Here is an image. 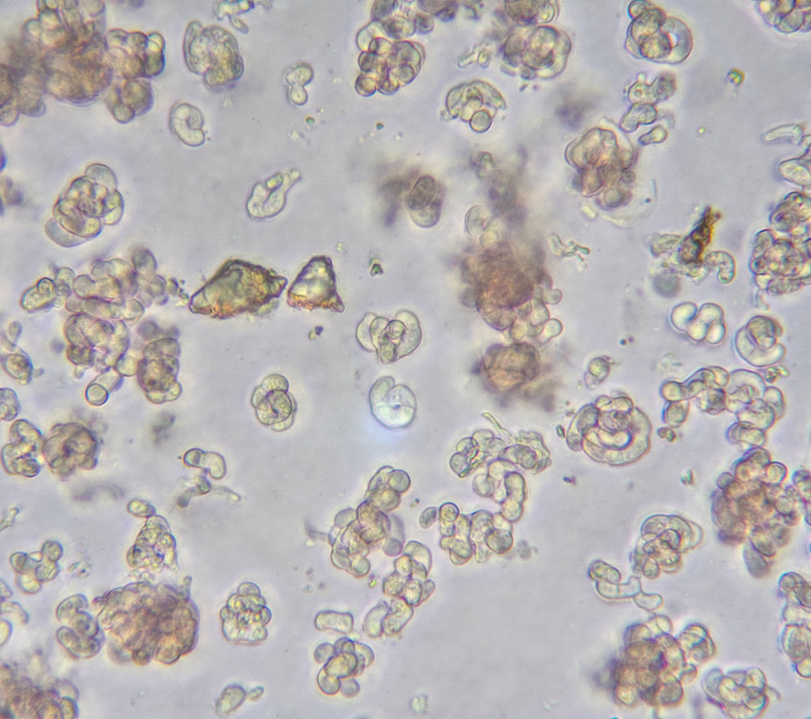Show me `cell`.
Here are the masks:
<instances>
[{
  "mask_svg": "<svg viewBox=\"0 0 811 719\" xmlns=\"http://www.w3.org/2000/svg\"><path fill=\"white\" fill-rule=\"evenodd\" d=\"M3 368L16 380L29 381L32 375L33 366L27 355L16 353L3 358Z\"/></svg>",
  "mask_w": 811,
  "mask_h": 719,
  "instance_id": "5bb4252c",
  "label": "cell"
},
{
  "mask_svg": "<svg viewBox=\"0 0 811 719\" xmlns=\"http://www.w3.org/2000/svg\"><path fill=\"white\" fill-rule=\"evenodd\" d=\"M389 609L387 604L385 602H381L371 610L365 619V628L367 634L372 637H377L381 634L383 630L384 619Z\"/></svg>",
  "mask_w": 811,
  "mask_h": 719,
  "instance_id": "ac0fdd59",
  "label": "cell"
},
{
  "mask_svg": "<svg viewBox=\"0 0 811 719\" xmlns=\"http://www.w3.org/2000/svg\"><path fill=\"white\" fill-rule=\"evenodd\" d=\"M382 272H383V270H382L381 266L380 265H374L373 269H372L371 275L376 276Z\"/></svg>",
  "mask_w": 811,
  "mask_h": 719,
  "instance_id": "1f68e13d",
  "label": "cell"
},
{
  "mask_svg": "<svg viewBox=\"0 0 811 719\" xmlns=\"http://www.w3.org/2000/svg\"><path fill=\"white\" fill-rule=\"evenodd\" d=\"M411 219L422 228H431L440 220L442 196L436 180L423 176L417 180L407 200Z\"/></svg>",
  "mask_w": 811,
  "mask_h": 719,
  "instance_id": "ba28073f",
  "label": "cell"
},
{
  "mask_svg": "<svg viewBox=\"0 0 811 719\" xmlns=\"http://www.w3.org/2000/svg\"><path fill=\"white\" fill-rule=\"evenodd\" d=\"M389 59L391 63L410 64L412 67H415L416 69H420L421 63L420 51L414 45L410 43H406V41L396 43L392 46Z\"/></svg>",
  "mask_w": 811,
  "mask_h": 719,
  "instance_id": "2e32d148",
  "label": "cell"
},
{
  "mask_svg": "<svg viewBox=\"0 0 811 719\" xmlns=\"http://www.w3.org/2000/svg\"><path fill=\"white\" fill-rule=\"evenodd\" d=\"M122 100L136 116H144L152 110L154 93L148 82L139 80H127L122 86L118 85Z\"/></svg>",
  "mask_w": 811,
  "mask_h": 719,
  "instance_id": "30bf717a",
  "label": "cell"
},
{
  "mask_svg": "<svg viewBox=\"0 0 811 719\" xmlns=\"http://www.w3.org/2000/svg\"><path fill=\"white\" fill-rule=\"evenodd\" d=\"M392 46L393 45H392L389 40H387L385 38H374L369 45V50L371 51V53H373L380 58V56H384L387 53H389V51H391Z\"/></svg>",
  "mask_w": 811,
  "mask_h": 719,
  "instance_id": "4316f807",
  "label": "cell"
},
{
  "mask_svg": "<svg viewBox=\"0 0 811 719\" xmlns=\"http://www.w3.org/2000/svg\"><path fill=\"white\" fill-rule=\"evenodd\" d=\"M413 615V609L404 598H400L391 602L389 612L383 622L385 634L392 635L400 632Z\"/></svg>",
  "mask_w": 811,
  "mask_h": 719,
  "instance_id": "4fadbf2b",
  "label": "cell"
},
{
  "mask_svg": "<svg viewBox=\"0 0 811 719\" xmlns=\"http://www.w3.org/2000/svg\"><path fill=\"white\" fill-rule=\"evenodd\" d=\"M169 125L174 136L188 146L198 147L205 142L204 119L195 106L185 103L174 105L170 110Z\"/></svg>",
  "mask_w": 811,
  "mask_h": 719,
  "instance_id": "9c48e42d",
  "label": "cell"
},
{
  "mask_svg": "<svg viewBox=\"0 0 811 719\" xmlns=\"http://www.w3.org/2000/svg\"><path fill=\"white\" fill-rule=\"evenodd\" d=\"M414 22L416 30L421 34L431 33L433 28H435V21L426 14H417Z\"/></svg>",
  "mask_w": 811,
  "mask_h": 719,
  "instance_id": "484cf974",
  "label": "cell"
},
{
  "mask_svg": "<svg viewBox=\"0 0 811 719\" xmlns=\"http://www.w3.org/2000/svg\"><path fill=\"white\" fill-rule=\"evenodd\" d=\"M457 12V4L454 1H446L445 5L441 9L436 16L440 19L443 22H448L455 18Z\"/></svg>",
  "mask_w": 811,
  "mask_h": 719,
  "instance_id": "83f0119b",
  "label": "cell"
},
{
  "mask_svg": "<svg viewBox=\"0 0 811 719\" xmlns=\"http://www.w3.org/2000/svg\"><path fill=\"white\" fill-rule=\"evenodd\" d=\"M379 58L378 56L371 53V51H363L358 60L361 70L365 73H371L376 69L379 70L380 67Z\"/></svg>",
  "mask_w": 811,
  "mask_h": 719,
  "instance_id": "cb8c5ba5",
  "label": "cell"
},
{
  "mask_svg": "<svg viewBox=\"0 0 811 719\" xmlns=\"http://www.w3.org/2000/svg\"><path fill=\"white\" fill-rule=\"evenodd\" d=\"M369 403L376 421L389 429L409 426L415 417L414 393L404 385H396L391 377L376 381L369 392Z\"/></svg>",
  "mask_w": 811,
  "mask_h": 719,
  "instance_id": "5b68a950",
  "label": "cell"
},
{
  "mask_svg": "<svg viewBox=\"0 0 811 719\" xmlns=\"http://www.w3.org/2000/svg\"><path fill=\"white\" fill-rule=\"evenodd\" d=\"M93 357H94V351L89 346L82 348V346H75L69 349V360L77 365H90L94 361Z\"/></svg>",
  "mask_w": 811,
  "mask_h": 719,
  "instance_id": "44dd1931",
  "label": "cell"
},
{
  "mask_svg": "<svg viewBox=\"0 0 811 719\" xmlns=\"http://www.w3.org/2000/svg\"><path fill=\"white\" fill-rule=\"evenodd\" d=\"M382 27H383L385 34L393 39L411 37L416 30L414 21L402 17L387 19Z\"/></svg>",
  "mask_w": 811,
  "mask_h": 719,
  "instance_id": "e0dca14e",
  "label": "cell"
},
{
  "mask_svg": "<svg viewBox=\"0 0 811 719\" xmlns=\"http://www.w3.org/2000/svg\"><path fill=\"white\" fill-rule=\"evenodd\" d=\"M288 303L297 309L344 312L345 306L337 292L336 276L330 258L318 256L308 262L289 288Z\"/></svg>",
  "mask_w": 811,
  "mask_h": 719,
  "instance_id": "277c9868",
  "label": "cell"
},
{
  "mask_svg": "<svg viewBox=\"0 0 811 719\" xmlns=\"http://www.w3.org/2000/svg\"><path fill=\"white\" fill-rule=\"evenodd\" d=\"M377 86L385 95H393L400 88V84L391 73L389 64L381 65L379 69Z\"/></svg>",
  "mask_w": 811,
  "mask_h": 719,
  "instance_id": "ffe728a7",
  "label": "cell"
},
{
  "mask_svg": "<svg viewBox=\"0 0 811 719\" xmlns=\"http://www.w3.org/2000/svg\"><path fill=\"white\" fill-rule=\"evenodd\" d=\"M446 1H420V8L427 13L436 15L445 5Z\"/></svg>",
  "mask_w": 811,
  "mask_h": 719,
  "instance_id": "f1b7e54d",
  "label": "cell"
},
{
  "mask_svg": "<svg viewBox=\"0 0 811 719\" xmlns=\"http://www.w3.org/2000/svg\"><path fill=\"white\" fill-rule=\"evenodd\" d=\"M106 104L113 117L119 123H127L136 117L135 113L122 100L118 85L113 86L108 91Z\"/></svg>",
  "mask_w": 811,
  "mask_h": 719,
  "instance_id": "9a60e30c",
  "label": "cell"
},
{
  "mask_svg": "<svg viewBox=\"0 0 811 719\" xmlns=\"http://www.w3.org/2000/svg\"><path fill=\"white\" fill-rule=\"evenodd\" d=\"M355 88L360 95L365 97L373 95L376 91L375 81L365 75H361L356 79Z\"/></svg>",
  "mask_w": 811,
  "mask_h": 719,
  "instance_id": "d4e9b609",
  "label": "cell"
},
{
  "mask_svg": "<svg viewBox=\"0 0 811 719\" xmlns=\"http://www.w3.org/2000/svg\"><path fill=\"white\" fill-rule=\"evenodd\" d=\"M1 125L12 126L19 117V98L12 75L7 65L1 69Z\"/></svg>",
  "mask_w": 811,
  "mask_h": 719,
  "instance_id": "8fae6325",
  "label": "cell"
},
{
  "mask_svg": "<svg viewBox=\"0 0 811 719\" xmlns=\"http://www.w3.org/2000/svg\"><path fill=\"white\" fill-rule=\"evenodd\" d=\"M392 75H394L398 82L406 84L411 82L415 79L416 76L415 71L413 67L407 64H395L391 69Z\"/></svg>",
  "mask_w": 811,
  "mask_h": 719,
  "instance_id": "603a6c76",
  "label": "cell"
},
{
  "mask_svg": "<svg viewBox=\"0 0 811 719\" xmlns=\"http://www.w3.org/2000/svg\"><path fill=\"white\" fill-rule=\"evenodd\" d=\"M148 36V46L144 54V63L146 78L157 77L165 67V40L161 34L151 33Z\"/></svg>",
  "mask_w": 811,
  "mask_h": 719,
  "instance_id": "7c38bea8",
  "label": "cell"
},
{
  "mask_svg": "<svg viewBox=\"0 0 811 719\" xmlns=\"http://www.w3.org/2000/svg\"><path fill=\"white\" fill-rule=\"evenodd\" d=\"M397 1H376L372 10V18L374 21L384 20L394 12L397 8Z\"/></svg>",
  "mask_w": 811,
  "mask_h": 719,
  "instance_id": "7402d4cb",
  "label": "cell"
},
{
  "mask_svg": "<svg viewBox=\"0 0 811 719\" xmlns=\"http://www.w3.org/2000/svg\"><path fill=\"white\" fill-rule=\"evenodd\" d=\"M106 43L67 55L49 51L43 58L45 89L56 99L87 105L96 100L113 79V67L103 60Z\"/></svg>",
  "mask_w": 811,
  "mask_h": 719,
  "instance_id": "7a4b0ae2",
  "label": "cell"
},
{
  "mask_svg": "<svg viewBox=\"0 0 811 719\" xmlns=\"http://www.w3.org/2000/svg\"><path fill=\"white\" fill-rule=\"evenodd\" d=\"M343 683L342 692L345 696H354L358 694L360 691V686L358 682L352 679Z\"/></svg>",
  "mask_w": 811,
  "mask_h": 719,
  "instance_id": "f546056e",
  "label": "cell"
},
{
  "mask_svg": "<svg viewBox=\"0 0 811 719\" xmlns=\"http://www.w3.org/2000/svg\"><path fill=\"white\" fill-rule=\"evenodd\" d=\"M298 180L297 177L284 178L280 174L257 184L247 201V213L255 220H266L277 215L286 204V193Z\"/></svg>",
  "mask_w": 811,
  "mask_h": 719,
  "instance_id": "52a82bcc",
  "label": "cell"
},
{
  "mask_svg": "<svg viewBox=\"0 0 811 719\" xmlns=\"http://www.w3.org/2000/svg\"><path fill=\"white\" fill-rule=\"evenodd\" d=\"M287 283V279L271 269L229 260L191 298L190 309L220 320L244 313L262 314L275 307Z\"/></svg>",
  "mask_w": 811,
  "mask_h": 719,
  "instance_id": "6da1fadb",
  "label": "cell"
},
{
  "mask_svg": "<svg viewBox=\"0 0 811 719\" xmlns=\"http://www.w3.org/2000/svg\"><path fill=\"white\" fill-rule=\"evenodd\" d=\"M422 334L420 320L411 312L402 310L390 320L376 314H365L356 329L361 346L376 353L385 364L399 360L414 353L420 345Z\"/></svg>",
  "mask_w": 811,
  "mask_h": 719,
  "instance_id": "3957f363",
  "label": "cell"
},
{
  "mask_svg": "<svg viewBox=\"0 0 811 719\" xmlns=\"http://www.w3.org/2000/svg\"><path fill=\"white\" fill-rule=\"evenodd\" d=\"M147 46L148 36L139 32L113 30L106 38V51L112 67L127 80L146 77L144 58Z\"/></svg>",
  "mask_w": 811,
  "mask_h": 719,
  "instance_id": "8992f818",
  "label": "cell"
},
{
  "mask_svg": "<svg viewBox=\"0 0 811 719\" xmlns=\"http://www.w3.org/2000/svg\"><path fill=\"white\" fill-rule=\"evenodd\" d=\"M15 325H16V324H12L13 332L9 333V334L10 335V338H12V339L14 340V342H16V340H18L19 336L20 335L21 331H22V329H21L20 325H18L17 328H15Z\"/></svg>",
  "mask_w": 811,
  "mask_h": 719,
  "instance_id": "4dcf8cb0",
  "label": "cell"
},
{
  "mask_svg": "<svg viewBox=\"0 0 811 719\" xmlns=\"http://www.w3.org/2000/svg\"><path fill=\"white\" fill-rule=\"evenodd\" d=\"M0 392H1L2 420L12 421L17 416L19 412V403L16 393L10 389H2Z\"/></svg>",
  "mask_w": 811,
  "mask_h": 719,
  "instance_id": "d6986e66",
  "label": "cell"
}]
</instances>
